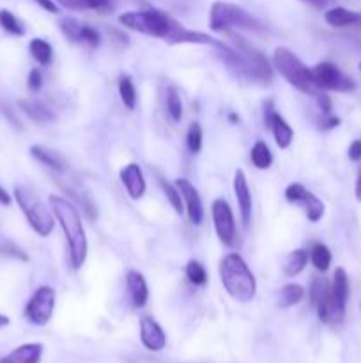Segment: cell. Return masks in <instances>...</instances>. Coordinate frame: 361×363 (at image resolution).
<instances>
[{
  "label": "cell",
  "mask_w": 361,
  "mask_h": 363,
  "mask_svg": "<svg viewBox=\"0 0 361 363\" xmlns=\"http://www.w3.org/2000/svg\"><path fill=\"white\" fill-rule=\"evenodd\" d=\"M55 308V289L50 286H42L32 294L28 303L25 305V318L35 326L48 325Z\"/></svg>",
  "instance_id": "cell-10"
},
{
  "label": "cell",
  "mask_w": 361,
  "mask_h": 363,
  "mask_svg": "<svg viewBox=\"0 0 361 363\" xmlns=\"http://www.w3.org/2000/svg\"><path fill=\"white\" fill-rule=\"evenodd\" d=\"M14 201L18 202L20 209L23 211L25 218H27L28 225L34 229L35 234H39L41 238H48L53 233L55 216H53L52 209L46 208L28 188H14Z\"/></svg>",
  "instance_id": "cell-8"
},
{
  "label": "cell",
  "mask_w": 361,
  "mask_h": 363,
  "mask_svg": "<svg viewBox=\"0 0 361 363\" xmlns=\"http://www.w3.org/2000/svg\"><path fill=\"white\" fill-rule=\"evenodd\" d=\"M209 28L212 32H227L232 28H244V30L260 32L262 23L255 16H251L243 7L230 2H214L209 11Z\"/></svg>",
  "instance_id": "cell-7"
},
{
  "label": "cell",
  "mask_w": 361,
  "mask_h": 363,
  "mask_svg": "<svg viewBox=\"0 0 361 363\" xmlns=\"http://www.w3.org/2000/svg\"><path fill=\"white\" fill-rule=\"evenodd\" d=\"M202 142H204V133H202L200 124L191 123L186 133V144H188V149H190V152H193V155L200 152Z\"/></svg>",
  "instance_id": "cell-34"
},
{
  "label": "cell",
  "mask_w": 361,
  "mask_h": 363,
  "mask_svg": "<svg viewBox=\"0 0 361 363\" xmlns=\"http://www.w3.org/2000/svg\"><path fill=\"white\" fill-rule=\"evenodd\" d=\"M120 183L126 188L127 195H130L133 201L144 197L145 190H147V184H145L144 172H142V167L138 163H127L119 174Z\"/></svg>",
  "instance_id": "cell-17"
},
{
  "label": "cell",
  "mask_w": 361,
  "mask_h": 363,
  "mask_svg": "<svg viewBox=\"0 0 361 363\" xmlns=\"http://www.w3.org/2000/svg\"><path fill=\"white\" fill-rule=\"evenodd\" d=\"M59 25L64 38L69 39L74 45L87 46V48H98L101 45V34L91 25L80 23L74 18H64V20H60Z\"/></svg>",
  "instance_id": "cell-13"
},
{
  "label": "cell",
  "mask_w": 361,
  "mask_h": 363,
  "mask_svg": "<svg viewBox=\"0 0 361 363\" xmlns=\"http://www.w3.org/2000/svg\"><path fill=\"white\" fill-rule=\"evenodd\" d=\"M328 291H329V286L326 280L314 279V282H311L310 286V303L315 307V305H317L319 301L328 294Z\"/></svg>",
  "instance_id": "cell-36"
},
{
  "label": "cell",
  "mask_w": 361,
  "mask_h": 363,
  "mask_svg": "<svg viewBox=\"0 0 361 363\" xmlns=\"http://www.w3.org/2000/svg\"><path fill=\"white\" fill-rule=\"evenodd\" d=\"M223 34L229 38V41L218 39L212 48L216 50L219 59L225 62V66L232 71L236 77L243 80L251 82L258 85H269L273 82V66L269 64L268 57L255 48L251 43H248L243 35L236 34L232 30H227Z\"/></svg>",
  "instance_id": "cell-2"
},
{
  "label": "cell",
  "mask_w": 361,
  "mask_h": 363,
  "mask_svg": "<svg viewBox=\"0 0 361 363\" xmlns=\"http://www.w3.org/2000/svg\"><path fill=\"white\" fill-rule=\"evenodd\" d=\"M308 259H310V252H306L304 248H297V250L290 252L285 257V261H283V275H285L287 279L297 277L304 268H306Z\"/></svg>",
  "instance_id": "cell-24"
},
{
  "label": "cell",
  "mask_w": 361,
  "mask_h": 363,
  "mask_svg": "<svg viewBox=\"0 0 361 363\" xmlns=\"http://www.w3.org/2000/svg\"><path fill=\"white\" fill-rule=\"evenodd\" d=\"M250 160L255 169L265 170L273 165V152L265 142L257 140L250 151Z\"/></svg>",
  "instance_id": "cell-28"
},
{
  "label": "cell",
  "mask_w": 361,
  "mask_h": 363,
  "mask_svg": "<svg viewBox=\"0 0 361 363\" xmlns=\"http://www.w3.org/2000/svg\"><path fill=\"white\" fill-rule=\"evenodd\" d=\"M28 52H30L32 59L39 64V66H50L53 60V48L48 41L45 39H32L28 45Z\"/></svg>",
  "instance_id": "cell-26"
},
{
  "label": "cell",
  "mask_w": 361,
  "mask_h": 363,
  "mask_svg": "<svg viewBox=\"0 0 361 363\" xmlns=\"http://www.w3.org/2000/svg\"><path fill=\"white\" fill-rule=\"evenodd\" d=\"M347 300H349V277L345 269L336 268L328 294L315 305L319 319L326 325H340L345 318Z\"/></svg>",
  "instance_id": "cell-6"
},
{
  "label": "cell",
  "mask_w": 361,
  "mask_h": 363,
  "mask_svg": "<svg viewBox=\"0 0 361 363\" xmlns=\"http://www.w3.org/2000/svg\"><path fill=\"white\" fill-rule=\"evenodd\" d=\"M126 291H127V296H130L131 303H133L134 308H142L147 305L149 287H147V282H145V277L142 275V273L134 272V269L127 272Z\"/></svg>",
  "instance_id": "cell-19"
},
{
  "label": "cell",
  "mask_w": 361,
  "mask_h": 363,
  "mask_svg": "<svg viewBox=\"0 0 361 363\" xmlns=\"http://www.w3.org/2000/svg\"><path fill=\"white\" fill-rule=\"evenodd\" d=\"M360 69H361V64H360Z\"/></svg>",
  "instance_id": "cell-47"
},
{
  "label": "cell",
  "mask_w": 361,
  "mask_h": 363,
  "mask_svg": "<svg viewBox=\"0 0 361 363\" xmlns=\"http://www.w3.org/2000/svg\"><path fill=\"white\" fill-rule=\"evenodd\" d=\"M273 67L278 71L280 77L285 78L294 89L303 94L315 98L322 92L315 84L310 67L304 66L303 60L287 46H276L275 53H273Z\"/></svg>",
  "instance_id": "cell-5"
},
{
  "label": "cell",
  "mask_w": 361,
  "mask_h": 363,
  "mask_svg": "<svg viewBox=\"0 0 361 363\" xmlns=\"http://www.w3.org/2000/svg\"><path fill=\"white\" fill-rule=\"evenodd\" d=\"M264 124L269 131L275 137L276 145L280 149H287L294 140V130L290 128V124L276 112L275 103L269 99L264 103Z\"/></svg>",
  "instance_id": "cell-14"
},
{
  "label": "cell",
  "mask_w": 361,
  "mask_h": 363,
  "mask_svg": "<svg viewBox=\"0 0 361 363\" xmlns=\"http://www.w3.org/2000/svg\"><path fill=\"white\" fill-rule=\"evenodd\" d=\"M326 23L331 25L335 28L353 27V25H361V14L354 13V11L345 9V7H331L324 13Z\"/></svg>",
  "instance_id": "cell-22"
},
{
  "label": "cell",
  "mask_w": 361,
  "mask_h": 363,
  "mask_svg": "<svg viewBox=\"0 0 361 363\" xmlns=\"http://www.w3.org/2000/svg\"><path fill=\"white\" fill-rule=\"evenodd\" d=\"M30 155H32V158L38 160L41 165L52 169L53 172H66L67 170L66 160H64L59 152L52 151V149L45 147V145H32Z\"/></svg>",
  "instance_id": "cell-21"
},
{
  "label": "cell",
  "mask_w": 361,
  "mask_h": 363,
  "mask_svg": "<svg viewBox=\"0 0 361 363\" xmlns=\"http://www.w3.org/2000/svg\"><path fill=\"white\" fill-rule=\"evenodd\" d=\"M234 194H236L237 206H239L241 222L244 227H250L251 223V191L248 186L246 174L241 169L236 170L234 174Z\"/></svg>",
  "instance_id": "cell-16"
},
{
  "label": "cell",
  "mask_w": 361,
  "mask_h": 363,
  "mask_svg": "<svg viewBox=\"0 0 361 363\" xmlns=\"http://www.w3.org/2000/svg\"><path fill=\"white\" fill-rule=\"evenodd\" d=\"M338 124H340V117L331 116V113H328V116H324V113H322L321 119L317 121V128L322 131L333 130V128H336Z\"/></svg>",
  "instance_id": "cell-37"
},
{
  "label": "cell",
  "mask_w": 361,
  "mask_h": 363,
  "mask_svg": "<svg viewBox=\"0 0 361 363\" xmlns=\"http://www.w3.org/2000/svg\"><path fill=\"white\" fill-rule=\"evenodd\" d=\"M229 119H230V123H239V116H237V113H234V112L229 113Z\"/></svg>",
  "instance_id": "cell-46"
},
{
  "label": "cell",
  "mask_w": 361,
  "mask_h": 363,
  "mask_svg": "<svg viewBox=\"0 0 361 363\" xmlns=\"http://www.w3.org/2000/svg\"><path fill=\"white\" fill-rule=\"evenodd\" d=\"M11 201H13V199H11V195L7 194V191L4 190L2 186H0V204H2V206H9Z\"/></svg>",
  "instance_id": "cell-43"
},
{
  "label": "cell",
  "mask_w": 361,
  "mask_h": 363,
  "mask_svg": "<svg viewBox=\"0 0 361 363\" xmlns=\"http://www.w3.org/2000/svg\"><path fill=\"white\" fill-rule=\"evenodd\" d=\"M166 112L172 117L173 123H180L183 119V101L176 87L166 89Z\"/></svg>",
  "instance_id": "cell-31"
},
{
  "label": "cell",
  "mask_w": 361,
  "mask_h": 363,
  "mask_svg": "<svg viewBox=\"0 0 361 363\" xmlns=\"http://www.w3.org/2000/svg\"><path fill=\"white\" fill-rule=\"evenodd\" d=\"M119 96L120 101L124 103L127 110H134V106H137V89H134L131 77H127V74H122L119 78Z\"/></svg>",
  "instance_id": "cell-30"
},
{
  "label": "cell",
  "mask_w": 361,
  "mask_h": 363,
  "mask_svg": "<svg viewBox=\"0 0 361 363\" xmlns=\"http://www.w3.org/2000/svg\"><path fill=\"white\" fill-rule=\"evenodd\" d=\"M349 158L353 162H360L361 160V138L354 140L349 147Z\"/></svg>",
  "instance_id": "cell-40"
},
{
  "label": "cell",
  "mask_w": 361,
  "mask_h": 363,
  "mask_svg": "<svg viewBox=\"0 0 361 363\" xmlns=\"http://www.w3.org/2000/svg\"><path fill=\"white\" fill-rule=\"evenodd\" d=\"M140 340L149 351H163L166 346V335L161 326L152 318H142L140 321Z\"/></svg>",
  "instance_id": "cell-18"
},
{
  "label": "cell",
  "mask_w": 361,
  "mask_h": 363,
  "mask_svg": "<svg viewBox=\"0 0 361 363\" xmlns=\"http://www.w3.org/2000/svg\"><path fill=\"white\" fill-rule=\"evenodd\" d=\"M60 6L73 11H98L106 13L112 9V0H57Z\"/></svg>",
  "instance_id": "cell-25"
},
{
  "label": "cell",
  "mask_w": 361,
  "mask_h": 363,
  "mask_svg": "<svg viewBox=\"0 0 361 363\" xmlns=\"http://www.w3.org/2000/svg\"><path fill=\"white\" fill-rule=\"evenodd\" d=\"M159 186H161L163 191H165L166 199H168V202L172 204L173 211H176L177 215H180V213L184 211V206H183V197H180V194H179V190H177L176 184L166 183L165 179H161V177H159Z\"/></svg>",
  "instance_id": "cell-33"
},
{
  "label": "cell",
  "mask_w": 361,
  "mask_h": 363,
  "mask_svg": "<svg viewBox=\"0 0 361 363\" xmlns=\"http://www.w3.org/2000/svg\"><path fill=\"white\" fill-rule=\"evenodd\" d=\"M18 106H20L34 123L48 124L55 119L52 110L46 105H42L41 101H38V99H20V101H18Z\"/></svg>",
  "instance_id": "cell-23"
},
{
  "label": "cell",
  "mask_w": 361,
  "mask_h": 363,
  "mask_svg": "<svg viewBox=\"0 0 361 363\" xmlns=\"http://www.w3.org/2000/svg\"><path fill=\"white\" fill-rule=\"evenodd\" d=\"M315 101H317V106L319 110H321L324 116H328V113H331V108H333V103H331V98H329L326 92H321L319 96H315Z\"/></svg>",
  "instance_id": "cell-39"
},
{
  "label": "cell",
  "mask_w": 361,
  "mask_h": 363,
  "mask_svg": "<svg viewBox=\"0 0 361 363\" xmlns=\"http://www.w3.org/2000/svg\"><path fill=\"white\" fill-rule=\"evenodd\" d=\"M9 318L7 315H0V328H6L7 325H9Z\"/></svg>",
  "instance_id": "cell-45"
},
{
  "label": "cell",
  "mask_w": 361,
  "mask_h": 363,
  "mask_svg": "<svg viewBox=\"0 0 361 363\" xmlns=\"http://www.w3.org/2000/svg\"><path fill=\"white\" fill-rule=\"evenodd\" d=\"M186 277L193 286H205L207 284V272L198 261H190L186 264Z\"/></svg>",
  "instance_id": "cell-35"
},
{
  "label": "cell",
  "mask_w": 361,
  "mask_h": 363,
  "mask_svg": "<svg viewBox=\"0 0 361 363\" xmlns=\"http://www.w3.org/2000/svg\"><path fill=\"white\" fill-rule=\"evenodd\" d=\"M41 357H42V346L38 342H32V344H23V346L11 351L9 354L0 358V363H41Z\"/></svg>",
  "instance_id": "cell-20"
},
{
  "label": "cell",
  "mask_w": 361,
  "mask_h": 363,
  "mask_svg": "<svg viewBox=\"0 0 361 363\" xmlns=\"http://www.w3.org/2000/svg\"><path fill=\"white\" fill-rule=\"evenodd\" d=\"M314 80L321 91H336V92H350L356 85L347 74H343L333 62H319L311 69Z\"/></svg>",
  "instance_id": "cell-11"
},
{
  "label": "cell",
  "mask_w": 361,
  "mask_h": 363,
  "mask_svg": "<svg viewBox=\"0 0 361 363\" xmlns=\"http://www.w3.org/2000/svg\"><path fill=\"white\" fill-rule=\"evenodd\" d=\"M304 298V287L299 284H287L278 293V307L289 308L299 303Z\"/></svg>",
  "instance_id": "cell-27"
},
{
  "label": "cell",
  "mask_w": 361,
  "mask_h": 363,
  "mask_svg": "<svg viewBox=\"0 0 361 363\" xmlns=\"http://www.w3.org/2000/svg\"><path fill=\"white\" fill-rule=\"evenodd\" d=\"M0 27L6 32H9L11 35H18V38L25 34V27L21 25V21L7 9L0 11Z\"/></svg>",
  "instance_id": "cell-32"
},
{
  "label": "cell",
  "mask_w": 361,
  "mask_h": 363,
  "mask_svg": "<svg viewBox=\"0 0 361 363\" xmlns=\"http://www.w3.org/2000/svg\"><path fill=\"white\" fill-rule=\"evenodd\" d=\"M219 279L223 287L234 300L248 303L257 294V280L246 261L237 252L227 254L219 261Z\"/></svg>",
  "instance_id": "cell-4"
},
{
  "label": "cell",
  "mask_w": 361,
  "mask_h": 363,
  "mask_svg": "<svg viewBox=\"0 0 361 363\" xmlns=\"http://www.w3.org/2000/svg\"><path fill=\"white\" fill-rule=\"evenodd\" d=\"M299 2L306 4V6L314 7V9H326L333 0H299Z\"/></svg>",
  "instance_id": "cell-41"
},
{
  "label": "cell",
  "mask_w": 361,
  "mask_h": 363,
  "mask_svg": "<svg viewBox=\"0 0 361 363\" xmlns=\"http://www.w3.org/2000/svg\"><path fill=\"white\" fill-rule=\"evenodd\" d=\"M48 202L53 216H55L64 236H66L71 266H73V269H80L85 264L88 252L87 234H85L80 213L74 208L73 202L64 197H59V195H50Z\"/></svg>",
  "instance_id": "cell-3"
},
{
  "label": "cell",
  "mask_w": 361,
  "mask_h": 363,
  "mask_svg": "<svg viewBox=\"0 0 361 363\" xmlns=\"http://www.w3.org/2000/svg\"><path fill=\"white\" fill-rule=\"evenodd\" d=\"M211 215L219 241L225 247L237 248V245H239V234H237L236 220H234V213L230 209L229 202L225 199H216L211 206Z\"/></svg>",
  "instance_id": "cell-9"
},
{
  "label": "cell",
  "mask_w": 361,
  "mask_h": 363,
  "mask_svg": "<svg viewBox=\"0 0 361 363\" xmlns=\"http://www.w3.org/2000/svg\"><path fill=\"white\" fill-rule=\"evenodd\" d=\"M27 85L32 92L39 91V89L42 87V74H41V69H39V67H34V69L28 73Z\"/></svg>",
  "instance_id": "cell-38"
},
{
  "label": "cell",
  "mask_w": 361,
  "mask_h": 363,
  "mask_svg": "<svg viewBox=\"0 0 361 363\" xmlns=\"http://www.w3.org/2000/svg\"><path fill=\"white\" fill-rule=\"evenodd\" d=\"M310 261L317 272L326 273L329 269V266H331V252H329V248L326 245L315 243L310 250Z\"/></svg>",
  "instance_id": "cell-29"
},
{
  "label": "cell",
  "mask_w": 361,
  "mask_h": 363,
  "mask_svg": "<svg viewBox=\"0 0 361 363\" xmlns=\"http://www.w3.org/2000/svg\"><path fill=\"white\" fill-rule=\"evenodd\" d=\"M285 199L290 204L303 206L304 213H306V218L311 223H317L319 220L324 216V202L314 195L311 191H308L303 184L292 183L287 186L285 190Z\"/></svg>",
  "instance_id": "cell-12"
},
{
  "label": "cell",
  "mask_w": 361,
  "mask_h": 363,
  "mask_svg": "<svg viewBox=\"0 0 361 363\" xmlns=\"http://www.w3.org/2000/svg\"><path fill=\"white\" fill-rule=\"evenodd\" d=\"M35 2H38L42 9L48 11V13H53V14L59 13V6H57L53 0H35Z\"/></svg>",
  "instance_id": "cell-42"
},
{
  "label": "cell",
  "mask_w": 361,
  "mask_h": 363,
  "mask_svg": "<svg viewBox=\"0 0 361 363\" xmlns=\"http://www.w3.org/2000/svg\"><path fill=\"white\" fill-rule=\"evenodd\" d=\"M176 186L179 190L183 201L186 202V213L190 222L193 225H200L204 222V204H202V199L198 195L197 188L188 179H183V177L176 179Z\"/></svg>",
  "instance_id": "cell-15"
},
{
  "label": "cell",
  "mask_w": 361,
  "mask_h": 363,
  "mask_svg": "<svg viewBox=\"0 0 361 363\" xmlns=\"http://www.w3.org/2000/svg\"><path fill=\"white\" fill-rule=\"evenodd\" d=\"M354 195H356L357 201L361 202V170L357 174V179H356V188H354Z\"/></svg>",
  "instance_id": "cell-44"
},
{
  "label": "cell",
  "mask_w": 361,
  "mask_h": 363,
  "mask_svg": "<svg viewBox=\"0 0 361 363\" xmlns=\"http://www.w3.org/2000/svg\"><path fill=\"white\" fill-rule=\"evenodd\" d=\"M119 23L130 30L166 41L168 45H207L214 46L218 39L198 30H190L180 21L161 9L127 11L120 14Z\"/></svg>",
  "instance_id": "cell-1"
}]
</instances>
